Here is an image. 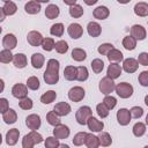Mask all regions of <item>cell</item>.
Wrapping results in <instances>:
<instances>
[{
	"label": "cell",
	"mask_w": 148,
	"mask_h": 148,
	"mask_svg": "<svg viewBox=\"0 0 148 148\" xmlns=\"http://www.w3.org/2000/svg\"><path fill=\"white\" fill-rule=\"evenodd\" d=\"M59 68L60 64L57 59H50L46 62V69L43 74L44 81L47 84H56L59 81Z\"/></svg>",
	"instance_id": "1"
},
{
	"label": "cell",
	"mask_w": 148,
	"mask_h": 148,
	"mask_svg": "<svg viewBox=\"0 0 148 148\" xmlns=\"http://www.w3.org/2000/svg\"><path fill=\"white\" fill-rule=\"evenodd\" d=\"M42 141H43L42 134H39L37 131H30L22 139V148H34L36 143L38 145Z\"/></svg>",
	"instance_id": "2"
},
{
	"label": "cell",
	"mask_w": 148,
	"mask_h": 148,
	"mask_svg": "<svg viewBox=\"0 0 148 148\" xmlns=\"http://www.w3.org/2000/svg\"><path fill=\"white\" fill-rule=\"evenodd\" d=\"M92 116V111L90 109V106L88 105H83V106H80L75 113V119L77 121V124L80 125H87V121L88 119Z\"/></svg>",
	"instance_id": "3"
},
{
	"label": "cell",
	"mask_w": 148,
	"mask_h": 148,
	"mask_svg": "<svg viewBox=\"0 0 148 148\" xmlns=\"http://www.w3.org/2000/svg\"><path fill=\"white\" fill-rule=\"evenodd\" d=\"M133 90H134L133 86L128 82H120L116 84V89H114V91L120 98H130L133 95Z\"/></svg>",
	"instance_id": "4"
},
{
	"label": "cell",
	"mask_w": 148,
	"mask_h": 148,
	"mask_svg": "<svg viewBox=\"0 0 148 148\" xmlns=\"http://www.w3.org/2000/svg\"><path fill=\"white\" fill-rule=\"evenodd\" d=\"M98 88H99V91H101L103 95L108 96V95H110V94L116 89V84H114V81H113L112 79H110L109 76H104V77H102V80L99 81Z\"/></svg>",
	"instance_id": "5"
},
{
	"label": "cell",
	"mask_w": 148,
	"mask_h": 148,
	"mask_svg": "<svg viewBox=\"0 0 148 148\" xmlns=\"http://www.w3.org/2000/svg\"><path fill=\"white\" fill-rule=\"evenodd\" d=\"M84 95H86V91L80 86H75V87L71 88L69 91H68V98L72 102H75V103L82 101L84 98Z\"/></svg>",
	"instance_id": "6"
},
{
	"label": "cell",
	"mask_w": 148,
	"mask_h": 148,
	"mask_svg": "<svg viewBox=\"0 0 148 148\" xmlns=\"http://www.w3.org/2000/svg\"><path fill=\"white\" fill-rule=\"evenodd\" d=\"M12 95L15 98H18V99H23V98L28 97V87H27V84L15 83L12 88Z\"/></svg>",
	"instance_id": "7"
},
{
	"label": "cell",
	"mask_w": 148,
	"mask_h": 148,
	"mask_svg": "<svg viewBox=\"0 0 148 148\" xmlns=\"http://www.w3.org/2000/svg\"><path fill=\"white\" fill-rule=\"evenodd\" d=\"M131 119H132V116H131V112H130L128 109L121 108L117 111V121H118L119 125L126 126V125L130 124Z\"/></svg>",
	"instance_id": "8"
},
{
	"label": "cell",
	"mask_w": 148,
	"mask_h": 148,
	"mask_svg": "<svg viewBox=\"0 0 148 148\" xmlns=\"http://www.w3.org/2000/svg\"><path fill=\"white\" fill-rule=\"evenodd\" d=\"M43 39H44L43 35H42L39 31H36V30H32V31L28 32V35H27V40H28V43H29L31 46H35V47L40 46L42 43H43Z\"/></svg>",
	"instance_id": "9"
},
{
	"label": "cell",
	"mask_w": 148,
	"mask_h": 148,
	"mask_svg": "<svg viewBox=\"0 0 148 148\" xmlns=\"http://www.w3.org/2000/svg\"><path fill=\"white\" fill-rule=\"evenodd\" d=\"M25 125L28 126V128L30 131H37L40 125H42V120L40 117L36 113H31L25 118Z\"/></svg>",
	"instance_id": "10"
},
{
	"label": "cell",
	"mask_w": 148,
	"mask_h": 148,
	"mask_svg": "<svg viewBox=\"0 0 148 148\" xmlns=\"http://www.w3.org/2000/svg\"><path fill=\"white\" fill-rule=\"evenodd\" d=\"M121 72H123V67L118 62H110L106 69V76H109L112 80H116L121 75Z\"/></svg>",
	"instance_id": "11"
},
{
	"label": "cell",
	"mask_w": 148,
	"mask_h": 148,
	"mask_svg": "<svg viewBox=\"0 0 148 148\" xmlns=\"http://www.w3.org/2000/svg\"><path fill=\"white\" fill-rule=\"evenodd\" d=\"M69 127L64 125V124H60L58 126H56L53 128V136H56L57 139L59 140H62V139H67L69 136Z\"/></svg>",
	"instance_id": "12"
},
{
	"label": "cell",
	"mask_w": 148,
	"mask_h": 148,
	"mask_svg": "<svg viewBox=\"0 0 148 148\" xmlns=\"http://www.w3.org/2000/svg\"><path fill=\"white\" fill-rule=\"evenodd\" d=\"M67 32H68V35H69L71 38L77 39V38L82 37V35H83V28L79 23H71L68 25V28H67Z\"/></svg>",
	"instance_id": "13"
},
{
	"label": "cell",
	"mask_w": 148,
	"mask_h": 148,
	"mask_svg": "<svg viewBox=\"0 0 148 148\" xmlns=\"http://www.w3.org/2000/svg\"><path fill=\"white\" fill-rule=\"evenodd\" d=\"M131 36L134 37L136 40H143L147 36V31L141 24H134L131 28Z\"/></svg>",
	"instance_id": "14"
},
{
	"label": "cell",
	"mask_w": 148,
	"mask_h": 148,
	"mask_svg": "<svg viewBox=\"0 0 148 148\" xmlns=\"http://www.w3.org/2000/svg\"><path fill=\"white\" fill-rule=\"evenodd\" d=\"M17 45V38L14 34H6L2 38V46L3 49H7V50H13L15 49Z\"/></svg>",
	"instance_id": "15"
},
{
	"label": "cell",
	"mask_w": 148,
	"mask_h": 148,
	"mask_svg": "<svg viewBox=\"0 0 148 148\" xmlns=\"http://www.w3.org/2000/svg\"><path fill=\"white\" fill-rule=\"evenodd\" d=\"M123 69L126 72V73H134L138 71V67H139V62L136 59L134 58H127V59H124L123 61Z\"/></svg>",
	"instance_id": "16"
},
{
	"label": "cell",
	"mask_w": 148,
	"mask_h": 148,
	"mask_svg": "<svg viewBox=\"0 0 148 148\" xmlns=\"http://www.w3.org/2000/svg\"><path fill=\"white\" fill-rule=\"evenodd\" d=\"M53 111H54L59 117H65V116H67V114L71 113L72 108H71V105H69L68 103H66V102H59V103H57V104L54 105Z\"/></svg>",
	"instance_id": "17"
},
{
	"label": "cell",
	"mask_w": 148,
	"mask_h": 148,
	"mask_svg": "<svg viewBox=\"0 0 148 148\" xmlns=\"http://www.w3.org/2000/svg\"><path fill=\"white\" fill-rule=\"evenodd\" d=\"M87 126L91 132H102V130L104 128V123L98 120L96 117L91 116L87 121Z\"/></svg>",
	"instance_id": "18"
},
{
	"label": "cell",
	"mask_w": 148,
	"mask_h": 148,
	"mask_svg": "<svg viewBox=\"0 0 148 148\" xmlns=\"http://www.w3.org/2000/svg\"><path fill=\"white\" fill-rule=\"evenodd\" d=\"M20 138V131L17 128H12L6 133V143L8 146H14L17 143Z\"/></svg>",
	"instance_id": "19"
},
{
	"label": "cell",
	"mask_w": 148,
	"mask_h": 148,
	"mask_svg": "<svg viewBox=\"0 0 148 148\" xmlns=\"http://www.w3.org/2000/svg\"><path fill=\"white\" fill-rule=\"evenodd\" d=\"M92 15H94V17L97 18V20H105V18L109 17L110 10H109V8H108L106 6H98V7H96V8L94 9Z\"/></svg>",
	"instance_id": "20"
},
{
	"label": "cell",
	"mask_w": 148,
	"mask_h": 148,
	"mask_svg": "<svg viewBox=\"0 0 148 148\" xmlns=\"http://www.w3.org/2000/svg\"><path fill=\"white\" fill-rule=\"evenodd\" d=\"M134 14L136 16H140V17L148 16V3L145 1L136 2L134 6Z\"/></svg>",
	"instance_id": "21"
},
{
	"label": "cell",
	"mask_w": 148,
	"mask_h": 148,
	"mask_svg": "<svg viewBox=\"0 0 148 148\" xmlns=\"http://www.w3.org/2000/svg\"><path fill=\"white\" fill-rule=\"evenodd\" d=\"M59 14H60V9H59V7H58L57 5H54V3H50V5L45 8V16H46V18H49V20H54V18H57V17L59 16Z\"/></svg>",
	"instance_id": "22"
},
{
	"label": "cell",
	"mask_w": 148,
	"mask_h": 148,
	"mask_svg": "<svg viewBox=\"0 0 148 148\" xmlns=\"http://www.w3.org/2000/svg\"><path fill=\"white\" fill-rule=\"evenodd\" d=\"M87 31H88V34H89L90 37H98L102 34V27L97 22L91 21L87 25Z\"/></svg>",
	"instance_id": "23"
},
{
	"label": "cell",
	"mask_w": 148,
	"mask_h": 148,
	"mask_svg": "<svg viewBox=\"0 0 148 148\" xmlns=\"http://www.w3.org/2000/svg\"><path fill=\"white\" fill-rule=\"evenodd\" d=\"M13 64L16 68H24L28 64V59L27 56L24 53H16L14 54V59H13Z\"/></svg>",
	"instance_id": "24"
},
{
	"label": "cell",
	"mask_w": 148,
	"mask_h": 148,
	"mask_svg": "<svg viewBox=\"0 0 148 148\" xmlns=\"http://www.w3.org/2000/svg\"><path fill=\"white\" fill-rule=\"evenodd\" d=\"M24 10L25 13L30 14V15H35V14H38L40 12V3L37 2V1H29L25 3L24 6Z\"/></svg>",
	"instance_id": "25"
},
{
	"label": "cell",
	"mask_w": 148,
	"mask_h": 148,
	"mask_svg": "<svg viewBox=\"0 0 148 148\" xmlns=\"http://www.w3.org/2000/svg\"><path fill=\"white\" fill-rule=\"evenodd\" d=\"M31 65H32V67L34 68H36V69H39V68H42L43 67V65H44V62H45V57L42 54V53H34L32 56H31Z\"/></svg>",
	"instance_id": "26"
},
{
	"label": "cell",
	"mask_w": 148,
	"mask_h": 148,
	"mask_svg": "<svg viewBox=\"0 0 148 148\" xmlns=\"http://www.w3.org/2000/svg\"><path fill=\"white\" fill-rule=\"evenodd\" d=\"M76 76H77V68L72 66V65H68L65 67L64 69V77L67 80V81H74L76 80Z\"/></svg>",
	"instance_id": "27"
},
{
	"label": "cell",
	"mask_w": 148,
	"mask_h": 148,
	"mask_svg": "<svg viewBox=\"0 0 148 148\" xmlns=\"http://www.w3.org/2000/svg\"><path fill=\"white\" fill-rule=\"evenodd\" d=\"M108 59L110 62H120L124 61V56L123 53L118 50V49H112L109 53H108Z\"/></svg>",
	"instance_id": "28"
},
{
	"label": "cell",
	"mask_w": 148,
	"mask_h": 148,
	"mask_svg": "<svg viewBox=\"0 0 148 148\" xmlns=\"http://www.w3.org/2000/svg\"><path fill=\"white\" fill-rule=\"evenodd\" d=\"M84 145L87 146V148H98V147L101 146V145H99L98 136L94 135L92 133H87Z\"/></svg>",
	"instance_id": "29"
},
{
	"label": "cell",
	"mask_w": 148,
	"mask_h": 148,
	"mask_svg": "<svg viewBox=\"0 0 148 148\" xmlns=\"http://www.w3.org/2000/svg\"><path fill=\"white\" fill-rule=\"evenodd\" d=\"M121 44H123V46H124L125 50H127V51H133V50L136 47V39L130 35V36L124 37Z\"/></svg>",
	"instance_id": "30"
},
{
	"label": "cell",
	"mask_w": 148,
	"mask_h": 148,
	"mask_svg": "<svg viewBox=\"0 0 148 148\" xmlns=\"http://www.w3.org/2000/svg\"><path fill=\"white\" fill-rule=\"evenodd\" d=\"M2 120L6 124H14L17 120V113L14 109H9L7 112L2 114Z\"/></svg>",
	"instance_id": "31"
},
{
	"label": "cell",
	"mask_w": 148,
	"mask_h": 148,
	"mask_svg": "<svg viewBox=\"0 0 148 148\" xmlns=\"http://www.w3.org/2000/svg\"><path fill=\"white\" fill-rule=\"evenodd\" d=\"M2 8V10L5 12V14L6 15H14L15 13H16V10H17V6H16V3L15 2H13V1H5L3 2V6L1 7Z\"/></svg>",
	"instance_id": "32"
},
{
	"label": "cell",
	"mask_w": 148,
	"mask_h": 148,
	"mask_svg": "<svg viewBox=\"0 0 148 148\" xmlns=\"http://www.w3.org/2000/svg\"><path fill=\"white\" fill-rule=\"evenodd\" d=\"M71 56H72V59L75 60V61H83L87 58V52L83 49L75 47V49H73Z\"/></svg>",
	"instance_id": "33"
},
{
	"label": "cell",
	"mask_w": 148,
	"mask_h": 148,
	"mask_svg": "<svg viewBox=\"0 0 148 148\" xmlns=\"http://www.w3.org/2000/svg\"><path fill=\"white\" fill-rule=\"evenodd\" d=\"M56 98H57V92L54 90H47L46 92H44L40 96V102L43 104H50V103L54 102Z\"/></svg>",
	"instance_id": "34"
},
{
	"label": "cell",
	"mask_w": 148,
	"mask_h": 148,
	"mask_svg": "<svg viewBox=\"0 0 148 148\" xmlns=\"http://www.w3.org/2000/svg\"><path fill=\"white\" fill-rule=\"evenodd\" d=\"M64 31H65V27L62 23H54L50 28V34L56 37H61L64 35Z\"/></svg>",
	"instance_id": "35"
},
{
	"label": "cell",
	"mask_w": 148,
	"mask_h": 148,
	"mask_svg": "<svg viewBox=\"0 0 148 148\" xmlns=\"http://www.w3.org/2000/svg\"><path fill=\"white\" fill-rule=\"evenodd\" d=\"M46 121H47L50 125L54 126V127L61 124L60 117H59L54 111H50V112H47V113H46Z\"/></svg>",
	"instance_id": "36"
},
{
	"label": "cell",
	"mask_w": 148,
	"mask_h": 148,
	"mask_svg": "<svg viewBox=\"0 0 148 148\" xmlns=\"http://www.w3.org/2000/svg\"><path fill=\"white\" fill-rule=\"evenodd\" d=\"M14 59V54L12 53L10 50H7V49H2L1 52H0V61L2 64H9L10 61H13Z\"/></svg>",
	"instance_id": "37"
},
{
	"label": "cell",
	"mask_w": 148,
	"mask_h": 148,
	"mask_svg": "<svg viewBox=\"0 0 148 148\" xmlns=\"http://www.w3.org/2000/svg\"><path fill=\"white\" fill-rule=\"evenodd\" d=\"M132 132H133V134H134L136 138L142 136V135L146 133V124H143V123H141V121L135 123L134 126H133V128H132Z\"/></svg>",
	"instance_id": "38"
},
{
	"label": "cell",
	"mask_w": 148,
	"mask_h": 148,
	"mask_svg": "<svg viewBox=\"0 0 148 148\" xmlns=\"http://www.w3.org/2000/svg\"><path fill=\"white\" fill-rule=\"evenodd\" d=\"M83 13H84V10H83L82 6L79 5V3H75L74 6L69 7V15H71L72 17H74V18L81 17V16L83 15Z\"/></svg>",
	"instance_id": "39"
},
{
	"label": "cell",
	"mask_w": 148,
	"mask_h": 148,
	"mask_svg": "<svg viewBox=\"0 0 148 148\" xmlns=\"http://www.w3.org/2000/svg\"><path fill=\"white\" fill-rule=\"evenodd\" d=\"M98 140H99V145L103 147H109L112 143V139L111 135L108 132H101L98 135Z\"/></svg>",
	"instance_id": "40"
},
{
	"label": "cell",
	"mask_w": 148,
	"mask_h": 148,
	"mask_svg": "<svg viewBox=\"0 0 148 148\" xmlns=\"http://www.w3.org/2000/svg\"><path fill=\"white\" fill-rule=\"evenodd\" d=\"M40 46H42V49H43L44 51L50 52V51H52V50L54 49V46H56V42H54V39L51 38V37H44L43 43H42Z\"/></svg>",
	"instance_id": "41"
},
{
	"label": "cell",
	"mask_w": 148,
	"mask_h": 148,
	"mask_svg": "<svg viewBox=\"0 0 148 148\" xmlns=\"http://www.w3.org/2000/svg\"><path fill=\"white\" fill-rule=\"evenodd\" d=\"M90 66H91L92 72L96 73V74H98V73H101V72L103 71V68H104V61H103L102 59H99V58H96V59H94V60L91 61Z\"/></svg>",
	"instance_id": "42"
},
{
	"label": "cell",
	"mask_w": 148,
	"mask_h": 148,
	"mask_svg": "<svg viewBox=\"0 0 148 148\" xmlns=\"http://www.w3.org/2000/svg\"><path fill=\"white\" fill-rule=\"evenodd\" d=\"M77 68V76H76V80L80 81V82H83L88 79L89 76V73H88V69L86 66H79L76 67Z\"/></svg>",
	"instance_id": "43"
},
{
	"label": "cell",
	"mask_w": 148,
	"mask_h": 148,
	"mask_svg": "<svg viewBox=\"0 0 148 148\" xmlns=\"http://www.w3.org/2000/svg\"><path fill=\"white\" fill-rule=\"evenodd\" d=\"M86 136H87V133L86 132H77L74 138H73V145L74 146H82L84 142H86Z\"/></svg>",
	"instance_id": "44"
},
{
	"label": "cell",
	"mask_w": 148,
	"mask_h": 148,
	"mask_svg": "<svg viewBox=\"0 0 148 148\" xmlns=\"http://www.w3.org/2000/svg\"><path fill=\"white\" fill-rule=\"evenodd\" d=\"M44 146L45 148H58L60 146L59 139H57L56 136H47L44 141Z\"/></svg>",
	"instance_id": "45"
},
{
	"label": "cell",
	"mask_w": 148,
	"mask_h": 148,
	"mask_svg": "<svg viewBox=\"0 0 148 148\" xmlns=\"http://www.w3.org/2000/svg\"><path fill=\"white\" fill-rule=\"evenodd\" d=\"M54 49H56V51L58 53L64 54V53H66L68 51V43L66 40H62V39L61 40H58V42H56Z\"/></svg>",
	"instance_id": "46"
},
{
	"label": "cell",
	"mask_w": 148,
	"mask_h": 148,
	"mask_svg": "<svg viewBox=\"0 0 148 148\" xmlns=\"http://www.w3.org/2000/svg\"><path fill=\"white\" fill-rule=\"evenodd\" d=\"M39 80L37 76H30L28 77L27 80V87L30 89V90H37L39 89Z\"/></svg>",
	"instance_id": "47"
},
{
	"label": "cell",
	"mask_w": 148,
	"mask_h": 148,
	"mask_svg": "<svg viewBox=\"0 0 148 148\" xmlns=\"http://www.w3.org/2000/svg\"><path fill=\"white\" fill-rule=\"evenodd\" d=\"M103 103H104V105H105L109 110H112V109L117 105V98L113 97V96H111V95H108V96L104 97Z\"/></svg>",
	"instance_id": "48"
},
{
	"label": "cell",
	"mask_w": 148,
	"mask_h": 148,
	"mask_svg": "<svg viewBox=\"0 0 148 148\" xmlns=\"http://www.w3.org/2000/svg\"><path fill=\"white\" fill-rule=\"evenodd\" d=\"M112 49H114V47H113V45H112L111 43H103V44H101V45L98 46L97 51H98V53L102 54V56H108V53H109Z\"/></svg>",
	"instance_id": "49"
},
{
	"label": "cell",
	"mask_w": 148,
	"mask_h": 148,
	"mask_svg": "<svg viewBox=\"0 0 148 148\" xmlns=\"http://www.w3.org/2000/svg\"><path fill=\"white\" fill-rule=\"evenodd\" d=\"M96 111H97V114L101 117V118H106L109 116V109L104 105V103H99L96 105Z\"/></svg>",
	"instance_id": "50"
},
{
	"label": "cell",
	"mask_w": 148,
	"mask_h": 148,
	"mask_svg": "<svg viewBox=\"0 0 148 148\" xmlns=\"http://www.w3.org/2000/svg\"><path fill=\"white\" fill-rule=\"evenodd\" d=\"M18 105H20V108H21L22 110H30V109H32L34 103H32V99H31V98L25 97V98H23V99H20Z\"/></svg>",
	"instance_id": "51"
},
{
	"label": "cell",
	"mask_w": 148,
	"mask_h": 148,
	"mask_svg": "<svg viewBox=\"0 0 148 148\" xmlns=\"http://www.w3.org/2000/svg\"><path fill=\"white\" fill-rule=\"evenodd\" d=\"M130 112H131V116H132L133 118L139 119V118H141L142 114H143V109H142L141 106H133V108L130 109Z\"/></svg>",
	"instance_id": "52"
},
{
	"label": "cell",
	"mask_w": 148,
	"mask_h": 148,
	"mask_svg": "<svg viewBox=\"0 0 148 148\" xmlns=\"http://www.w3.org/2000/svg\"><path fill=\"white\" fill-rule=\"evenodd\" d=\"M138 81L142 87H148V71H142L138 76Z\"/></svg>",
	"instance_id": "53"
},
{
	"label": "cell",
	"mask_w": 148,
	"mask_h": 148,
	"mask_svg": "<svg viewBox=\"0 0 148 148\" xmlns=\"http://www.w3.org/2000/svg\"><path fill=\"white\" fill-rule=\"evenodd\" d=\"M138 62L142 66H148V53L147 52H141L138 56Z\"/></svg>",
	"instance_id": "54"
},
{
	"label": "cell",
	"mask_w": 148,
	"mask_h": 148,
	"mask_svg": "<svg viewBox=\"0 0 148 148\" xmlns=\"http://www.w3.org/2000/svg\"><path fill=\"white\" fill-rule=\"evenodd\" d=\"M9 110V105H8V101L7 98H0V112L3 114L5 112H7Z\"/></svg>",
	"instance_id": "55"
},
{
	"label": "cell",
	"mask_w": 148,
	"mask_h": 148,
	"mask_svg": "<svg viewBox=\"0 0 148 148\" xmlns=\"http://www.w3.org/2000/svg\"><path fill=\"white\" fill-rule=\"evenodd\" d=\"M0 15H1V18H0V21H1V22H2V21H3V20H5V17H6V16H7V15H6V14H5V12H3V10H2V8H0Z\"/></svg>",
	"instance_id": "56"
},
{
	"label": "cell",
	"mask_w": 148,
	"mask_h": 148,
	"mask_svg": "<svg viewBox=\"0 0 148 148\" xmlns=\"http://www.w3.org/2000/svg\"><path fill=\"white\" fill-rule=\"evenodd\" d=\"M64 2H65V5H68V6H71V7H72V6H74V5L76 3V1H75V0H74V1H64Z\"/></svg>",
	"instance_id": "57"
},
{
	"label": "cell",
	"mask_w": 148,
	"mask_h": 148,
	"mask_svg": "<svg viewBox=\"0 0 148 148\" xmlns=\"http://www.w3.org/2000/svg\"><path fill=\"white\" fill-rule=\"evenodd\" d=\"M58 148H69V146L66 145V143H60V146H59Z\"/></svg>",
	"instance_id": "58"
},
{
	"label": "cell",
	"mask_w": 148,
	"mask_h": 148,
	"mask_svg": "<svg viewBox=\"0 0 148 148\" xmlns=\"http://www.w3.org/2000/svg\"><path fill=\"white\" fill-rule=\"evenodd\" d=\"M97 2V0H92V1H86V3L87 5H94V3H96Z\"/></svg>",
	"instance_id": "59"
},
{
	"label": "cell",
	"mask_w": 148,
	"mask_h": 148,
	"mask_svg": "<svg viewBox=\"0 0 148 148\" xmlns=\"http://www.w3.org/2000/svg\"><path fill=\"white\" fill-rule=\"evenodd\" d=\"M145 104L148 106V95H146V96H145Z\"/></svg>",
	"instance_id": "60"
},
{
	"label": "cell",
	"mask_w": 148,
	"mask_h": 148,
	"mask_svg": "<svg viewBox=\"0 0 148 148\" xmlns=\"http://www.w3.org/2000/svg\"><path fill=\"white\" fill-rule=\"evenodd\" d=\"M146 125H148V114L146 116Z\"/></svg>",
	"instance_id": "61"
},
{
	"label": "cell",
	"mask_w": 148,
	"mask_h": 148,
	"mask_svg": "<svg viewBox=\"0 0 148 148\" xmlns=\"http://www.w3.org/2000/svg\"><path fill=\"white\" fill-rule=\"evenodd\" d=\"M143 148H148V146H145V147H143Z\"/></svg>",
	"instance_id": "62"
}]
</instances>
